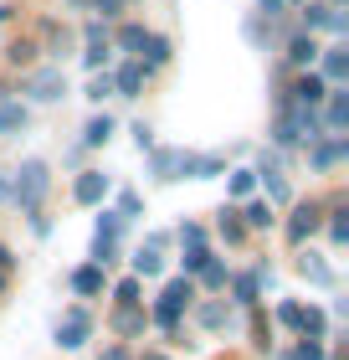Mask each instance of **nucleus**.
Returning a JSON list of instances; mask_svg holds the SVG:
<instances>
[{"mask_svg": "<svg viewBox=\"0 0 349 360\" xmlns=\"http://www.w3.org/2000/svg\"><path fill=\"white\" fill-rule=\"evenodd\" d=\"M46 186H52L46 165H41V160H26V165L15 170V191H11V201L21 206L26 217H37V211H41V195H46Z\"/></svg>", "mask_w": 349, "mask_h": 360, "instance_id": "nucleus-1", "label": "nucleus"}, {"mask_svg": "<svg viewBox=\"0 0 349 360\" xmlns=\"http://www.w3.org/2000/svg\"><path fill=\"white\" fill-rule=\"evenodd\" d=\"M190 299H195V283H190V278H170L164 293H159V304H154V324H159V330H175Z\"/></svg>", "mask_w": 349, "mask_h": 360, "instance_id": "nucleus-2", "label": "nucleus"}, {"mask_svg": "<svg viewBox=\"0 0 349 360\" xmlns=\"http://www.w3.org/2000/svg\"><path fill=\"white\" fill-rule=\"evenodd\" d=\"M272 139H277V144H298V139H308V144H313V139H319V113H308V108H288V103H282Z\"/></svg>", "mask_w": 349, "mask_h": 360, "instance_id": "nucleus-3", "label": "nucleus"}, {"mask_svg": "<svg viewBox=\"0 0 349 360\" xmlns=\"http://www.w3.org/2000/svg\"><path fill=\"white\" fill-rule=\"evenodd\" d=\"M93 335V314L88 309H67L62 314V324H57V345L62 350H82V340Z\"/></svg>", "mask_w": 349, "mask_h": 360, "instance_id": "nucleus-4", "label": "nucleus"}, {"mask_svg": "<svg viewBox=\"0 0 349 360\" xmlns=\"http://www.w3.org/2000/svg\"><path fill=\"white\" fill-rule=\"evenodd\" d=\"M26 93L37 98V103H57V98L67 93V72H62V68H41V72H31V77H26Z\"/></svg>", "mask_w": 349, "mask_h": 360, "instance_id": "nucleus-5", "label": "nucleus"}, {"mask_svg": "<svg viewBox=\"0 0 349 360\" xmlns=\"http://www.w3.org/2000/svg\"><path fill=\"white\" fill-rule=\"evenodd\" d=\"M221 170H226L221 155H190V150H180V165H175V175H190V180H211Z\"/></svg>", "mask_w": 349, "mask_h": 360, "instance_id": "nucleus-6", "label": "nucleus"}, {"mask_svg": "<svg viewBox=\"0 0 349 360\" xmlns=\"http://www.w3.org/2000/svg\"><path fill=\"white\" fill-rule=\"evenodd\" d=\"M72 195H77L82 206H98V201L108 195V175H103V170H82L77 186H72Z\"/></svg>", "mask_w": 349, "mask_h": 360, "instance_id": "nucleus-7", "label": "nucleus"}, {"mask_svg": "<svg viewBox=\"0 0 349 360\" xmlns=\"http://www.w3.org/2000/svg\"><path fill=\"white\" fill-rule=\"evenodd\" d=\"M344 124H349V98H344V88H334V93H329V103H324V129L334 139H344Z\"/></svg>", "mask_w": 349, "mask_h": 360, "instance_id": "nucleus-8", "label": "nucleus"}, {"mask_svg": "<svg viewBox=\"0 0 349 360\" xmlns=\"http://www.w3.org/2000/svg\"><path fill=\"white\" fill-rule=\"evenodd\" d=\"M303 21H308V31H313V26H329L334 37H344V31H349V15H344L339 6H308Z\"/></svg>", "mask_w": 349, "mask_h": 360, "instance_id": "nucleus-9", "label": "nucleus"}, {"mask_svg": "<svg viewBox=\"0 0 349 360\" xmlns=\"http://www.w3.org/2000/svg\"><path fill=\"white\" fill-rule=\"evenodd\" d=\"M313 226H319V206H298L293 217H288V242H308L313 237Z\"/></svg>", "mask_w": 349, "mask_h": 360, "instance_id": "nucleus-10", "label": "nucleus"}, {"mask_svg": "<svg viewBox=\"0 0 349 360\" xmlns=\"http://www.w3.org/2000/svg\"><path fill=\"white\" fill-rule=\"evenodd\" d=\"M298 273H303L308 283H319V288H334V268H329L319 252H303V257H298Z\"/></svg>", "mask_w": 349, "mask_h": 360, "instance_id": "nucleus-11", "label": "nucleus"}, {"mask_svg": "<svg viewBox=\"0 0 349 360\" xmlns=\"http://www.w3.org/2000/svg\"><path fill=\"white\" fill-rule=\"evenodd\" d=\"M144 88V62H124L119 72H113V93H124V98H134Z\"/></svg>", "mask_w": 349, "mask_h": 360, "instance_id": "nucleus-12", "label": "nucleus"}, {"mask_svg": "<svg viewBox=\"0 0 349 360\" xmlns=\"http://www.w3.org/2000/svg\"><path fill=\"white\" fill-rule=\"evenodd\" d=\"M344 77H349V57H344V46H329V52H324V88L329 83H344Z\"/></svg>", "mask_w": 349, "mask_h": 360, "instance_id": "nucleus-13", "label": "nucleus"}, {"mask_svg": "<svg viewBox=\"0 0 349 360\" xmlns=\"http://www.w3.org/2000/svg\"><path fill=\"white\" fill-rule=\"evenodd\" d=\"M72 293H82V299H93V293H103V268H77L72 273Z\"/></svg>", "mask_w": 349, "mask_h": 360, "instance_id": "nucleus-14", "label": "nucleus"}, {"mask_svg": "<svg viewBox=\"0 0 349 360\" xmlns=\"http://www.w3.org/2000/svg\"><path fill=\"white\" fill-rule=\"evenodd\" d=\"M344 150H349V139H334V134H329V139L319 144V150H313V165H319V170L339 165V160H344Z\"/></svg>", "mask_w": 349, "mask_h": 360, "instance_id": "nucleus-15", "label": "nucleus"}, {"mask_svg": "<svg viewBox=\"0 0 349 360\" xmlns=\"http://www.w3.org/2000/svg\"><path fill=\"white\" fill-rule=\"evenodd\" d=\"M21 124H26V108H21V103H11L6 88H0V134H15Z\"/></svg>", "mask_w": 349, "mask_h": 360, "instance_id": "nucleus-16", "label": "nucleus"}, {"mask_svg": "<svg viewBox=\"0 0 349 360\" xmlns=\"http://www.w3.org/2000/svg\"><path fill=\"white\" fill-rule=\"evenodd\" d=\"M113 330H119V335H139V330H144V314H139V304H124L119 314H113Z\"/></svg>", "mask_w": 349, "mask_h": 360, "instance_id": "nucleus-17", "label": "nucleus"}, {"mask_svg": "<svg viewBox=\"0 0 349 360\" xmlns=\"http://www.w3.org/2000/svg\"><path fill=\"white\" fill-rule=\"evenodd\" d=\"M159 268H164L159 248H139V252H134V278H154Z\"/></svg>", "mask_w": 349, "mask_h": 360, "instance_id": "nucleus-18", "label": "nucleus"}, {"mask_svg": "<svg viewBox=\"0 0 349 360\" xmlns=\"http://www.w3.org/2000/svg\"><path fill=\"white\" fill-rule=\"evenodd\" d=\"M313 57H319V46H313V37H293V41H288V62H293V68H308Z\"/></svg>", "mask_w": 349, "mask_h": 360, "instance_id": "nucleus-19", "label": "nucleus"}, {"mask_svg": "<svg viewBox=\"0 0 349 360\" xmlns=\"http://www.w3.org/2000/svg\"><path fill=\"white\" fill-rule=\"evenodd\" d=\"M257 288H262V273H242L231 293H237V304H257Z\"/></svg>", "mask_w": 349, "mask_h": 360, "instance_id": "nucleus-20", "label": "nucleus"}, {"mask_svg": "<svg viewBox=\"0 0 349 360\" xmlns=\"http://www.w3.org/2000/svg\"><path fill=\"white\" fill-rule=\"evenodd\" d=\"M113 134V119H108V113H98V119L88 124V129H82V144H88V150H93V144H103Z\"/></svg>", "mask_w": 349, "mask_h": 360, "instance_id": "nucleus-21", "label": "nucleus"}, {"mask_svg": "<svg viewBox=\"0 0 349 360\" xmlns=\"http://www.w3.org/2000/svg\"><path fill=\"white\" fill-rule=\"evenodd\" d=\"M298 330H303V340H319L324 335V314L319 309H298Z\"/></svg>", "mask_w": 349, "mask_h": 360, "instance_id": "nucleus-22", "label": "nucleus"}, {"mask_svg": "<svg viewBox=\"0 0 349 360\" xmlns=\"http://www.w3.org/2000/svg\"><path fill=\"white\" fill-rule=\"evenodd\" d=\"M180 165V150H154V180H175Z\"/></svg>", "mask_w": 349, "mask_h": 360, "instance_id": "nucleus-23", "label": "nucleus"}, {"mask_svg": "<svg viewBox=\"0 0 349 360\" xmlns=\"http://www.w3.org/2000/svg\"><path fill=\"white\" fill-rule=\"evenodd\" d=\"M144 57H149V68L170 62V41H164V37H144Z\"/></svg>", "mask_w": 349, "mask_h": 360, "instance_id": "nucleus-24", "label": "nucleus"}, {"mask_svg": "<svg viewBox=\"0 0 349 360\" xmlns=\"http://www.w3.org/2000/svg\"><path fill=\"white\" fill-rule=\"evenodd\" d=\"M257 186V170H231V195H252Z\"/></svg>", "mask_w": 349, "mask_h": 360, "instance_id": "nucleus-25", "label": "nucleus"}, {"mask_svg": "<svg viewBox=\"0 0 349 360\" xmlns=\"http://www.w3.org/2000/svg\"><path fill=\"white\" fill-rule=\"evenodd\" d=\"M242 226H272V211H268V201H252L246 206V221Z\"/></svg>", "mask_w": 349, "mask_h": 360, "instance_id": "nucleus-26", "label": "nucleus"}, {"mask_svg": "<svg viewBox=\"0 0 349 360\" xmlns=\"http://www.w3.org/2000/svg\"><path fill=\"white\" fill-rule=\"evenodd\" d=\"M221 237H226V242H242V237H246V226L237 221V211H221Z\"/></svg>", "mask_w": 349, "mask_h": 360, "instance_id": "nucleus-27", "label": "nucleus"}, {"mask_svg": "<svg viewBox=\"0 0 349 360\" xmlns=\"http://www.w3.org/2000/svg\"><path fill=\"white\" fill-rule=\"evenodd\" d=\"M144 37H149L144 26H124V31H119V46H129V52H139V46H144Z\"/></svg>", "mask_w": 349, "mask_h": 360, "instance_id": "nucleus-28", "label": "nucleus"}, {"mask_svg": "<svg viewBox=\"0 0 349 360\" xmlns=\"http://www.w3.org/2000/svg\"><path fill=\"white\" fill-rule=\"evenodd\" d=\"M201 324H206V330H221V324H226V304H206L201 309Z\"/></svg>", "mask_w": 349, "mask_h": 360, "instance_id": "nucleus-29", "label": "nucleus"}, {"mask_svg": "<svg viewBox=\"0 0 349 360\" xmlns=\"http://www.w3.org/2000/svg\"><path fill=\"white\" fill-rule=\"evenodd\" d=\"M206 263H211V252H206V248H185V273H201Z\"/></svg>", "mask_w": 349, "mask_h": 360, "instance_id": "nucleus-30", "label": "nucleus"}, {"mask_svg": "<svg viewBox=\"0 0 349 360\" xmlns=\"http://www.w3.org/2000/svg\"><path fill=\"white\" fill-rule=\"evenodd\" d=\"M113 293H119V304H139V278H124Z\"/></svg>", "mask_w": 349, "mask_h": 360, "instance_id": "nucleus-31", "label": "nucleus"}, {"mask_svg": "<svg viewBox=\"0 0 349 360\" xmlns=\"http://www.w3.org/2000/svg\"><path fill=\"white\" fill-rule=\"evenodd\" d=\"M113 93V77L103 72V77H93V83H88V98H98V103H103V98Z\"/></svg>", "mask_w": 349, "mask_h": 360, "instance_id": "nucleus-32", "label": "nucleus"}, {"mask_svg": "<svg viewBox=\"0 0 349 360\" xmlns=\"http://www.w3.org/2000/svg\"><path fill=\"white\" fill-rule=\"evenodd\" d=\"M288 360H324V345H319V340H303L298 355H288Z\"/></svg>", "mask_w": 349, "mask_h": 360, "instance_id": "nucleus-33", "label": "nucleus"}, {"mask_svg": "<svg viewBox=\"0 0 349 360\" xmlns=\"http://www.w3.org/2000/svg\"><path fill=\"white\" fill-rule=\"evenodd\" d=\"M201 278H206V288H221V283H226V268H221V263H206Z\"/></svg>", "mask_w": 349, "mask_h": 360, "instance_id": "nucleus-34", "label": "nucleus"}, {"mask_svg": "<svg viewBox=\"0 0 349 360\" xmlns=\"http://www.w3.org/2000/svg\"><path fill=\"white\" fill-rule=\"evenodd\" d=\"M329 232H334V242L349 237V211H334V221H329Z\"/></svg>", "mask_w": 349, "mask_h": 360, "instance_id": "nucleus-35", "label": "nucleus"}, {"mask_svg": "<svg viewBox=\"0 0 349 360\" xmlns=\"http://www.w3.org/2000/svg\"><path fill=\"white\" fill-rule=\"evenodd\" d=\"M180 242H185V248H201V226H195V221H185V226H180Z\"/></svg>", "mask_w": 349, "mask_h": 360, "instance_id": "nucleus-36", "label": "nucleus"}, {"mask_svg": "<svg viewBox=\"0 0 349 360\" xmlns=\"http://www.w3.org/2000/svg\"><path fill=\"white\" fill-rule=\"evenodd\" d=\"M11 268H15V257H11L6 248H0V293H6V288H11Z\"/></svg>", "mask_w": 349, "mask_h": 360, "instance_id": "nucleus-37", "label": "nucleus"}, {"mask_svg": "<svg viewBox=\"0 0 349 360\" xmlns=\"http://www.w3.org/2000/svg\"><path fill=\"white\" fill-rule=\"evenodd\" d=\"M82 62H88V68L98 72V68H103V62H108V46H88V52H82Z\"/></svg>", "mask_w": 349, "mask_h": 360, "instance_id": "nucleus-38", "label": "nucleus"}, {"mask_svg": "<svg viewBox=\"0 0 349 360\" xmlns=\"http://www.w3.org/2000/svg\"><path fill=\"white\" fill-rule=\"evenodd\" d=\"M31 52H37V46H26V41H15V46H11V62H15V68H21V62H31Z\"/></svg>", "mask_w": 349, "mask_h": 360, "instance_id": "nucleus-39", "label": "nucleus"}, {"mask_svg": "<svg viewBox=\"0 0 349 360\" xmlns=\"http://www.w3.org/2000/svg\"><path fill=\"white\" fill-rule=\"evenodd\" d=\"M134 144H139V150H154V134H149L144 124H134Z\"/></svg>", "mask_w": 349, "mask_h": 360, "instance_id": "nucleus-40", "label": "nucleus"}, {"mask_svg": "<svg viewBox=\"0 0 349 360\" xmlns=\"http://www.w3.org/2000/svg\"><path fill=\"white\" fill-rule=\"evenodd\" d=\"M257 6H262V11H268V15H282V11H288V6H293V0H257Z\"/></svg>", "mask_w": 349, "mask_h": 360, "instance_id": "nucleus-41", "label": "nucleus"}, {"mask_svg": "<svg viewBox=\"0 0 349 360\" xmlns=\"http://www.w3.org/2000/svg\"><path fill=\"white\" fill-rule=\"evenodd\" d=\"M277 319H282V324H293V330H298V304H282V309H277Z\"/></svg>", "mask_w": 349, "mask_h": 360, "instance_id": "nucleus-42", "label": "nucleus"}, {"mask_svg": "<svg viewBox=\"0 0 349 360\" xmlns=\"http://www.w3.org/2000/svg\"><path fill=\"white\" fill-rule=\"evenodd\" d=\"M103 360H129V355H124V350H108V355H103Z\"/></svg>", "mask_w": 349, "mask_h": 360, "instance_id": "nucleus-43", "label": "nucleus"}, {"mask_svg": "<svg viewBox=\"0 0 349 360\" xmlns=\"http://www.w3.org/2000/svg\"><path fill=\"white\" fill-rule=\"evenodd\" d=\"M0 201H6V175H0Z\"/></svg>", "mask_w": 349, "mask_h": 360, "instance_id": "nucleus-44", "label": "nucleus"}, {"mask_svg": "<svg viewBox=\"0 0 349 360\" xmlns=\"http://www.w3.org/2000/svg\"><path fill=\"white\" fill-rule=\"evenodd\" d=\"M144 360H164V355H154V350H149V355H144Z\"/></svg>", "mask_w": 349, "mask_h": 360, "instance_id": "nucleus-45", "label": "nucleus"}]
</instances>
